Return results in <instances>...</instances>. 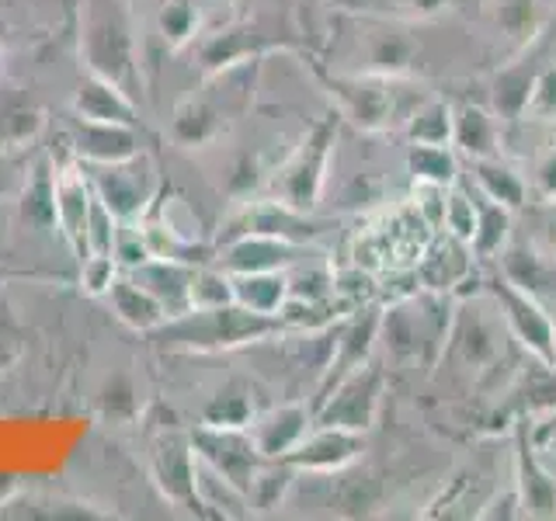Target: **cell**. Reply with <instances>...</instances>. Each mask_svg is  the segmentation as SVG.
Segmentation results:
<instances>
[{
  "mask_svg": "<svg viewBox=\"0 0 556 521\" xmlns=\"http://www.w3.org/2000/svg\"><path fill=\"white\" fill-rule=\"evenodd\" d=\"M379 497H382V486L372 473H355L341 483V494H338V508L348 518H358V514H372V508H379Z\"/></svg>",
  "mask_w": 556,
  "mask_h": 521,
  "instance_id": "cell-36",
  "label": "cell"
},
{
  "mask_svg": "<svg viewBox=\"0 0 556 521\" xmlns=\"http://www.w3.org/2000/svg\"><path fill=\"white\" fill-rule=\"evenodd\" d=\"M91 188L118 223H132L147 213L156 191V174L147 156L136 153L118 164H91Z\"/></svg>",
  "mask_w": 556,
  "mask_h": 521,
  "instance_id": "cell-8",
  "label": "cell"
},
{
  "mask_svg": "<svg viewBox=\"0 0 556 521\" xmlns=\"http://www.w3.org/2000/svg\"><path fill=\"white\" fill-rule=\"evenodd\" d=\"M501 132H497V115L480 109V104H459L452 109V147H456L466 161H486L497 156Z\"/></svg>",
  "mask_w": 556,
  "mask_h": 521,
  "instance_id": "cell-23",
  "label": "cell"
},
{
  "mask_svg": "<svg viewBox=\"0 0 556 521\" xmlns=\"http://www.w3.org/2000/svg\"><path fill=\"white\" fill-rule=\"evenodd\" d=\"M309 251L303 243L268 233H243L226 240V251L219 254V268L226 275H251V271H289L303 265Z\"/></svg>",
  "mask_w": 556,
  "mask_h": 521,
  "instance_id": "cell-14",
  "label": "cell"
},
{
  "mask_svg": "<svg viewBox=\"0 0 556 521\" xmlns=\"http://www.w3.org/2000/svg\"><path fill=\"white\" fill-rule=\"evenodd\" d=\"M94 188L84 174L80 161H63L52 167V219L60 223L74 254L87 257V219H91Z\"/></svg>",
  "mask_w": 556,
  "mask_h": 521,
  "instance_id": "cell-11",
  "label": "cell"
},
{
  "mask_svg": "<svg viewBox=\"0 0 556 521\" xmlns=\"http://www.w3.org/2000/svg\"><path fill=\"white\" fill-rule=\"evenodd\" d=\"M233 303V278L223 268L216 271H195L191 278V309H216V306H230Z\"/></svg>",
  "mask_w": 556,
  "mask_h": 521,
  "instance_id": "cell-37",
  "label": "cell"
},
{
  "mask_svg": "<svg viewBox=\"0 0 556 521\" xmlns=\"http://www.w3.org/2000/svg\"><path fill=\"white\" fill-rule=\"evenodd\" d=\"M407 170L414 181H431V185H456L459 174L452 147H428V143H410Z\"/></svg>",
  "mask_w": 556,
  "mask_h": 521,
  "instance_id": "cell-31",
  "label": "cell"
},
{
  "mask_svg": "<svg viewBox=\"0 0 556 521\" xmlns=\"http://www.w3.org/2000/svg\"><path fill=\"white\" fill-rule=\"evenodd\" d=\"M442 230L452 233V237H459V240H466V243H473V233H477V199L469 195L463 185L448 188Z\"/></svg>",
  "mask_w": 556,
  "mask_h": 521,
  "instance_id": "cell-35",
  "label": "cell"
},
{
  "mask_svg": "<svg viewBox=\"0 0 556 521\" xmlns=\"http://www.w3.org/2000/svg\"><path fill=\"white\" fill-rule=\"evenodd\" d=\"M477 518H521V500L518 491H508L504 497L486 504V511H477Z\"/></svg>",
  "mask_w": 556,
  "mask_h": 521,
  "instance_id": "cell-43",
  "label": "cell"
},
{
  "mask_svg": "<svg viewBox=\"0 0 556 521\" xmlns=\"http://www.w3.org/2000/svg\"><path fill=\"white\" fill-rule=\"evenodd\" d=\"M379 320H382V306L365 303L355 309V317L348 320V327L341 330V341L334 344V355H330L327 369H324L320 399L334 390L348 372H355L358 365H365L372 358V347L379 341Z\"/></svg>",
  "mask_w": 556,
  "mask_h": 521,
  "instance_id": "cell-16",
  "label": "cell"
},
{
  "mask_svg": "<svg viewBox=\"0 0 556 521\" xmlns=\"http://www.w3.org/2000/svg\"><path fill=\"white\" fill-rule=\"evenodd\" d=\"M511 240V208H504L491 199H477V233H473V254L477 257H497Z\"/></svg>",
  "mask_w": 556,
  "mask_h": 521,
  "instance_id": "cell-29",
  "label": "cell"
},
{
  "mask_svg": "<svg viewBox=\"0 0 556 521\" xmlns=\"http://www.w3.org/2000/svg\"><path fill=\"white\" fill-rule=\"evenodd\" d=\"M521 414L532 417V414H553L556 410V365L549 361H539L529 365L521 372Z\"/></svg>",
  "mask_w": 556,
  "mask_h": 521,
  "instance_id": "cell-33",
  "label": "cell"
},
{
  "mask_svg": "<svg viewBox=\"0 0 556 521\" xmlns=\"http://www.w3.org/2000/svg\"><path fill=\"white\" fill-rule=\"evenodd\" d=\"M199 22H202V8L195 0H164L161 4V35L170 49H181L185 42H191L199 35Z\"/></svg>",
  "mask_w": 556,
  "mask_h": 521,
  "instance_id": "cell-34",
  "label": "cell"
},
{
  "mask_svg": "<svg viewBox=\"0 0 556 521\" xmlns=\"http://www.w3.org/2000/svg\"><path fill=\"white\" fill-rule=\"evenodd\" d=\"M473 257L477 254L466 240L439 230L425 247L421 260L414 265L417 282H421V289H428L431 295H448L456 285L469 282V275H473Z\"/></svg>",
  "mask_w": 556,
  "mask_h": 521,
  "instance_id": "cell-15",
  "label": "cell"
},
{
  "mask_svg": "<svg viewBox=\"0 0 556 521\" xmlns=\"http://www.w3.org/2000/svg\"><path fill=\"white\" fill-rule=\"evenodd\" d=\"M109 300H112V309L118 313V317L126 320L129 327H136V330H156V327L167 323L164 306L156 303L132 275L115 278L112 289H109Z\"/></svg>",
  "mask_w": 556,
  "mask_h": 521,
  "instance_id": "cell-26",
  "label": "cell"
},
{
  "mask_svg": "<svg viewBox=\"0 0 556 521\" xmlns=\"http://www.w3.org/2000/svg\"><path fill=\"white\" fill-rule=\"evenodd\" d=\"M80 282H84V292L109 295L115 282V254H87L80 260Z\"/></svg>",
  "mask_w": 556,
  "mask_h": 521,
  "instance_id": "cell-40",
  "label": "cell"
},
{
  "mask_svg": "<svg viewBox=\"0 0 556 521\" xmlns=\"http://www.w3.org/2000/svg\"><path fill=\"white\" fill-rule=\"evenodd\" d=\"M535 188L549 205H556V147H549L535 161Z\"/></svg>",
  "mask_w": 556,
  "mask_h": 521,
  "instance_id": "cell-42",
  "label": "cell"
},
{
  "mask_svg": "<svg viewBox=\"0 0 556 521\" xmlns=\"http://www.w3.org/2000/svg\"><path fill=\"white\" fill-rule=\"evenodd\" d=\"M282 327L278 317H261L237 303L216 309H188L161 327V338L178 347H199V352H216V347H237L248 341H261Z\"/></svg>",
  "mask_w": 556,
  "mask_h": 521,
  "instance_id": "cell-2",
  "label": "cell"
},
{
  "mask_svg": "<svg viewBox=\"0 0 556 521\" xmlns=\"http://www.w3.org/2000/svg\"><path fill=\"white\" fill-rule=\"evenodd\" d=\"M251 421L254 417H251L248 396H237V393L219 396L216 404L205 410V424H216V428H248Z\"/></svg>",
  "mask_w": 556,
  "mask_h": 521,
  "instance_id": "cell-39",
  "label": "cell"
},
{
  "mask_svg": "<svg viewBox=\"0 0 556 521\" xmlns=\"http://www.w3.org/2000/svg\"><path fill=\"white\" fill-rule=\"evenodd\" d=\"M410 11L417 17H434V14H442L448 8V0H407Z\"/></svg>",
  "mask_w": 556,
  "mask_h": 521,
  "instance_id": "cell-44",
  "label": "cell"
},
{
  "mask_svg": "<svg viewBox=\"0 0 556 521\" xmlns=\"http://www.w3.org/2000/svg\"><path fill=\"white\" fill-rule=\"evenodd\" d=\"M508 338H511L508 323H504L494 295L486 292L473 303H463L459 313H452L442 355H448L469 376H483L504 358V344H508Z\"/></svg>",
  "mask_w": 556,
  "mask_h": 521,
  "instance_id": "cell-3",
  "label": "cell"
},
{
  "mask_svg": "<svg viewBox=\"0 0 556 521\" xmlns=\"http://www.w3.org/2000/svg\"><path fill=\"white\" fill-rule=\"evenodd\" d=\"M448 323H452V313H442L439 303L428 306L425 300H417V295H407V300H393L390 306H382L379 341L393 361L410 365L421 358L428 347L434 355L442 352L448 338Z\"/></svg>",
  "mask_w": 556,
  "mask_h": 521,
  "instance_id": "cell-5",
  "label": "cell"
},
{
  "mask_svg": "<svg viewBox=\"0 0 556 521\" xmlns=\"http://www.w3.org/2000/svg\"><path fill=\"white\" fill-rule=\"evenodd\" d=\"M74 115L84 118V122H112V126H132L136 104H132V94L122 91L118 84L91 74L80 84V91L74 98Z\"/></svg>",
  "mask_w": 556,
  "mask_h": 521,
  "instance_id": "cell-22",
  "label": "cell"
},
{
  "mask_svg": "<svg viewBox=\"0 0 556 521\" xmlns=\"http://www.w3.org/2000/svg\"><path fill=\"white\" fill-rule=\"evenodd\" d=\"M497 260H501V275L508 278L511 285L526 289L532 295H543L549 289V265H546V257H539L535 251L504 247L497 254Z\"/></svg>",
  "mask_w": 556,
  "mask_h": 521,
  "instance_id": "cell-30",
  "label": "cell"
},
{
  "mask_svg": "<svg viewBox=\"0 0 556 521\" xmlns=\"http://www.w3.org/2000/svg\"><path fill=\"white\" fill-rule=\"evenodd\" d=\"M129 275L164 306L167 320L191 309V278H195V268L185 265V260L147 257V260H139L136 268H129Z\"/></svg>",
  "mask_w": 556,
  "mask_h": 521,
  "instance_id": "cell-18",
  "label": "cell"
},
{
  "mask_svg": "<svg viewBox=\"0 0 556 521\" xmlns=\"http://www.w3.org/2000/svg\"><path fill=\"white\" fill-rule=\"evenodd\" d=\"M362 448H365L362 431L317 424V428H309L306 439L289 452L286 462L292 469H309V473H334V469H344L348 462H355Z\"/></svg>",
  "mask_w": 556,
  "mask_h": 521,
  "instance_id": "cell-17",
  "label": "cell"
},
{
  "mask_svg": "<svg viewBox=\"0 0 556 521\" xmlns=\"http://www.w3.org/2000/svg\"><path fill=\"white\" fill-rule=\"evenodd\" d=\"M334 143H338L334 122L330 118L317 122V126L303 136V143L286 156V164L275 170V178L268 185L271 199L289 208H300V213H309L327 188V167H330Z\"/></svg>",
  "mask_w": 556,
  "mask_h": 521,
  "instance_id": "cell-4",
  "label": "cell"
},
{
  "mask_svg": "<svg viewBox=\"0 0 556 521\" xmlns=\"http://www.w3.org/2000/svg\"><path fill=\"white\" fill-rule=\"evenodd\" d=\"M543 22H546V14H543V4H539V0H501L497 25L515 46L535 42L539 31H543Z\"/></svg>",
  "mask_w": 556,
  "mask_h": 521,
  "instance_id": "cell-32",
  "label": "cell"
},
{
  "mask_svg": "<svg viewBox=\"0 0 556 521\" xmlns=\"http://www.w3.org/2000/svg\"><path fill=\"white\" fill-rule=\"evenodd\" d=\"M526 118L556 126V66L539 69L532 98H529V109H526Z\"/></svg>",
  "mask_w": 556,
  "mask_h": 521,
  "instance_id": "cell-38",
  "label": "cell"
},
{
  "mask_svg": "<svg viewBox=\"0 0 556 521\" xmlns=\"http://www.w3.org/2000/svg\"><path fill=\"white\" fill-rule=\"evenodd\" d=\"M515 491L521 500V518H556V473L539 459L526 417L515 428Z\"/></svg>",
  "mask_w": 556,
  "mask_h": 521,
  "instance_id": "cell-13",
  "label": "cell"
},
{
  "mask_svg": "<svg viewBox=\"0 0 556 521\" xmlns=\"http://www.w3.org/2000/svg\"><path fill=\"white\" fill-rule=\"evenodd\" d=\"M532 442H535L539 448H546V452H556V410H553V421H549L543 431H535V434H532Z\"/></svg>",
  "mask_w": 556,
  "mask_h": 521,
  "instance_id": "cell-45",
  "label": "cell"
},
{
  "mask_svg": "<svg viewBox=\"0 0 556 521\" xmlns=\"http://www.w3.org/2000/svg\"><path fill=\"white\" fill-rule=\"evenodd\" d=\"M80 56L94 77L136 98V28L126 0H87L80 11Z\"/></svg>",
  "mask_w": 556,
  "mask_h": 521,
  "instance_id": "cell-1",
  "label": "cell"
},
{
  "mask_svg": "<svg viewBox=\"0 0 556 521\" xmlns=\"http://www.w3.org/2000/svg\"><path fill=\"white\" fill-rule=\"evenodd\" d=\"M11 181H14V164H11V156L4 150V153H0V195H8Z\"/></svg>",
  "mask_w": 556,
  "mask_h": 521,
  "instance_id": "cell-46",
  "label": "cell"
},
{
  "mask_svg": "<svg viewBox=\"0 0 556 521\" xmlns=\"http://www.w3.org/2000/svg\"><path fill=\"white\" fill-rule=\"evenodd\" d=\"M230 278H233V303L251 313H261V317H278L282 306L289 303L286 271H251V275H230Z\"/></svg>",
  "mask_w": 556,
  "mask_h": 521,
  "instance_id": "cell-24",
  "label": "cell"
},
{
  "mask_svg": "<svg viewBox=\"0 0 556 521\" xmlns=\"http://www.w3.org/2000/svg\"><path fill=\"white\" fill-rule=\"evenodd\" d=\"M191 445H195V456L208 462L223 473L230 483H237L243 494L251 491V483L257 476V469L265 466V456L257 452L251 442L248 428H216V424H202L191 434Z\"/></svg>",
  "mask_w": 556,
  "mask_h": 521,
  "instance_id": "cell-10",
  "label": "cell"
},
{
  "mask_svg": "<svg viewBox=\"0 0 556 521\" xmlns=\"http://www.w3.org/2000/svg\"><path fill=\"white\" fill-rule=\"evenodd\" d=\"M553 365H556V309H553Z\"/></svg>",
  "mask_w": 556,
  "mask_h": 521,
  "instance_id": "cell-48",
  "label": "cell"
},
{
  "mask_svg": "<svg viewBox=\"0 0 556 521\" xmlns=\"http://www.w3.org/2000/svg\"><path fill=\"white\" fill-rule=\"evenodd\" d=\"M382 396H387V372L379 365L365 361L358 365L355 372H348L334 390H330L320 407L313 424L324 428H348V431H369L379 417Z\"/></svg>",
  "mask_w": 556,
  "mask_h": 521,
  "instance_id": "cell-6",
  "label": "cell"
},
{
  "mask_svg": "<svg viewBox=\"0 0 556 521\" xmlns=\"http://www.w3.org/2000/svg\"><path fill=\"white\" fill-rule=\"evenodd\" d=\"M42 129V115L39 112H14L4 118V129H0V150H22L28 147Z\"/></svg>",
  "mask_w": 556,
  "mask_h": 521,
  "instance_id": "cell-41",
  "label": "cell"
},
{
  "mask_svg": "<svg viewBox=\"0 0 556 521\" xmlns=\"http://www.w3.org/2000/svg\"><path fill=\"white\" fill-rule=\"evenodd\" d=\"M404 132H407L410 143L448 147L452 143V104L442 98L417 101V109L404 122Z\"/></svg>",
  "mask_w": 556,
  "mask_h": 521,
  "instance_id": "cell-28",
  "label": "cell"
},
{
  "mask_svg": "<svg viewBox=\"0 0 556 521\" xmlns=\"http://www.w3.org/2000/svg\"><path fill=\"white\" fill-rule=\"evenodd\" d=\"M535 77H539V69L529 66V63H518V66L501 69V74L494 77V84H491V112H494L501 122H518V118H526V109H529V98H532Z\"/></svg>",
  "mask_w": 556,
  "mask_h": 521,
  "instance_id": "cell-25",
  "label": "cell"
},
{
  "mask_svg": "<svg viewBox=\"0 0 556 521\" xmlns=\"http://www.w3.org/2000/svg\"><path fill=\"white\" fill-rule=\"evenodd\" d=\"M486 292L494 295L501 317L508 323V334L526 347L532 358L553 365V313L539 303V295L511 285L504 275H497L494 282L486 285Z\"/></svg>",
  "mask_w": 556,
  "mask_h": 521,
  "instance_id": "cell-9",
  "label": "cell"
},
{
  "mask_svg": "<svg viewBox=\"0 0 556 521\" xmlns=\"http://www.w3.org/2000/svg\"><path fill=\"white\" fill-rule=\"evenodd\" d=\"M400 80L404 77L344 74V77H330V94H334L341 115L352 126H358L362 132H382L400 115V91H396Z\"/></svg>",
  "mask_w": 556,
  "mask_h": 521,
  "instance_id": "cell-7",
  "label": "cell"
},
{
  "mask_svg": "<svg viewBox=\"0 0 556 521\" xmlns=\"http://www.w3.org/2000/svg\"><path fill=\"white\" fill-rule=\"evenodd\" d=\"M309 428H313V414L303 404H286L254 417L248 424V434L265 459H286L306 439Z\"/></svg>",
  "mask_w": 556,
  "mask_h": 521,
  "instance_id": "cell-19",
  "label": "cell"
},
{
  "mask_svg": "<svg viewBox=\"0 0 556 521\" xmlns=\"http://www.w3.org/2000/svg\"><path fill=\"white\" fill-rule=\"evenodd\" d=\"M153 473L164 494L178 504H199L195 491V445L185 442L181 434H164L153 445Z\"/></svg>",
  "mask_w": 556,
  "mask_h": 521,
  "instance_id": "cell-20",
  "label": "cell"
},
{
  "mask_svg": "<svg viewBox=\"0 0 556 521\" xmlns=\"http://www.w3.org/2000/svg\"><path fill=\"white\" fill-rule=\"evenodd\" d=\"M473 178H477V188L483 199H491L504 208H521L526 205V195L529 188L521 181V174L511 170L508 164H501L497 156H486V161H473Z\"/></svg>",
  "mask_w": 556,
  "mask_h": 521,
  "instance_id": "cell-27",
  "label": "cell"
},
{
  "mask_svg": "<svg viewBox=\"0 0 556 521\" xmlns=\"http://www.w3.org/2000/svg\"><path fill=\"white\" fill-rule=\"evenodd\" d=\"M70 147H74L77 161L87 164H118L126 156H136V132L132 126H112V122H84L74 115V129H70Z\"/></svg>",
  "mask_w": 556,
  "mask_h": 521,
  "instance_id": "cell-21",
  "label": "cell"
},
{
  "mask_svg": "<svg viewBox=\"0 0 556 521\" xmlns=\"http://www.w3.org/2000/svg\"><path fill=\"white\" fill-rule=\"evenodd\" d=\"M546 240H549V251H553V257H556V213H553V219L546 223Z\"/></svg>",
  "mask_w": 556,
  "mask_h": 521,
  "instance_id": "cell-47",
  "label": "cell"
},
{
  "mask_svg": "<svg viewBox=\"0 0 556 521\" xmlns=\"http://www.w3.org/2000/svg\"><path fill=\"white\" fill-rule=\"evenodd\" d=\"M358 49H362V69L355 74H382V77H407L414 63H417V39L410 28L396 25V22H369L358 25Z\"/></svg>",
  "mask_w": 556,
  "mask_h": 521,
  "instance_id": "cell-12",
  "label": "cell"
}]
</instances>
